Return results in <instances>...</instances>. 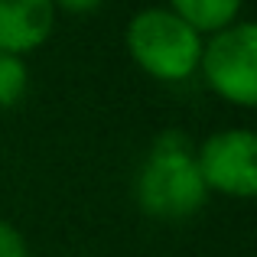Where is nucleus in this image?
Wrapping results in <instances>:
<instances>
[{"label": "nucleus", "instance_id": "obj_4", "mask_svg": "<svg viewBox=\"0 0 257 257\" xmlns=\"http://www.w3.org/2000/svg\"><path fill=\"white\" fill-rule=\"evenodd\" d=\"M195 166L208 192L251 199L257 192V137L247 127L212 134L195 150Z\"/></svg>", "mask_w": 257, "mask_h": 257}, {"label": "nucleus", "instance_id": "obj_7", "mask_svg": "<svg viewBox=\"0 0 257 257\" xmlns=\"http://www.w3.org/2000/svg\"><path fill=\"white\" fill-rule=\"evenodd\" d=\"M30 72H26L23 56L13 52H0V107H13L26 91Z\"/></svg>", "mask_w": 257, "mask_h": 257}, {"label": "nucleus", "instance_id": "obj_6", "mask_svg": "<svg viewBox=\"0 0 257 257\" xmlns=\"http://www.w3.org/2000/svg\"><path fill=\"white\" fill-rule=\"evenodd\" d=\"M244 0H170L166 10H173L182 23H189L199 36H212V33L225 30V26L238 23V13Z\"/></svg>", "mask_w": 257, "mask_h": 257}, {"label": "nucleus", "instance_id": "obj_2", "mask_svg": "<svg viewBox=\"0 0 257 257\" xmlns=\"http://www.w3.org/2000/svg\"><path fill=\"white\" fill-rule=\"evenodd\" d=\"M127 52L147 75L186 82L199 72L202 36L166 7H147L127 23Z\"/></svg>", "mask_w": 257, "mask_h": 257}, {"label": "nucleus", "instance_id": "obj_1", "mask_svg": "<svg viewBox=\"0 0 257 257\" xmlns=\"http://www.w3.org/2000/svg\"><path fill=\"white\" fill-rule=\"evenodd\" d=\"M208 199V189L195 166V150L179 131L157 137L150 157L137 176V202L150 218H192Z\"/></svg>", "mask_w": 257, "mask_h": 257}, {"label": "nucleus", "instance_id": "obj_3", "mask_svg": "<svg viewBox=\"0 0 257 257\" xmlns=\"http://www.w3.org/2000/svg\"><path fill=\"white\" fill-rule=\"evenodd\" d=\"M199 69L218 98L251 107L257 101V26L238 20L212 33L202 43Z\"/></svg>", "mask_w": 257, "mask_h": 257}, {"label": "nucleus", "instance_id": "obj_8", "mask_svg": "<svg viewBox=\"0 0 257 257\" xmlns=\"http://www.w3.org/2000/svg\"><path fill=\"white\" fill-rule=\"evenodd\" d=\"M0 257H30L23 234L4 218H0Z\"/></svg>", "mask_w": 257, "mask_h": 257}, {"label": "nucleus", "instance_id": "obj_9", "mask_svg": "<svg viewBox=\"0 0 257 257\" xmlns=\"http://www.w3.org/2000/svg\"><path fill=\"white\" fill-rule=\"evenodd\" d=\"M52 4L69 10V13H91V10H98L104 0H52Z\"/></svg>", "mask_w": 257, "mask_h": 257}, {"label": "nucleus", "instance_id": "obj_5", "mask_svg": "<svg viewBox=\"0 0 257 257\" xmlns=\"http://www.w3.org/2000/svg\"><path fill=\"white\" fill-rule=\"evenodd\" d=\"M56 23L52 0H0V52L23 56L49 39Z\"/></svg>", "mask_w": 257, "mask_h": 257}]
</instances>
